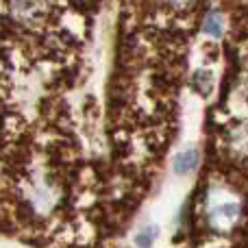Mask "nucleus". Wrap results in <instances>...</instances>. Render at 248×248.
<instances>
[{"instance_id":"obj_2","label":"nucleus","mask_w":248,"mask_h":248,"mask_svg":"<svg viewBox=\"0 0 248 248\" xmlns=\"http://www.w3.org/2000/svg\"><path fill=\"white\" fill-rule=\"evenodd\" d=\"M11 13L20 22H37L42 16V7L37 0H11Z\"/></svg>"},{"instance_id":"obj_3","label":"nucleus","mask_w":248,"mask_h":248,"mask_svg":"<svg viewBox=\"0 0 248 248\" xmlns=\"http://www.w3.org/2000/svg\"><path fill=\"white\" fill-rule=\"evenodd\" d=\"M198 163V153L196 150H183L181 155H176L174 159V170L179 172V174H187V172H192L194 168H196Z\"/></svg>"},{"instance_id":"obj_4","label":"nucleus","mask_w":248,"mask_h":248,"mask_svg":"<svg viewBox=\"0 0 248 248\" xmlns=\"http://www.w3.org/2000/svg\"><path fill=\"white\" fill-rule=\"evenodd\" d=\"M202 31H205L207 35H211V37H218V35H222L224 31V17L222 13L218 11H209L205 16V22H202Z\"/></svg>"},{"instance_id":"obj_1","label":"nucleus","mask_w":248,"mask_h":248,"mask_svg":"<svg viewBox=\"0 0 248 248\" xmlns=\"http://www.w3.org/2000/svg\"><path fill=\"white\" fill-rule=\"evenodd\" d=\"M209 222L218 231H227L235 224L240 216V202L235 198H211L209 201Z\"/></svg>"}]
</instances>
